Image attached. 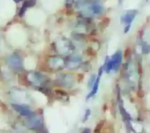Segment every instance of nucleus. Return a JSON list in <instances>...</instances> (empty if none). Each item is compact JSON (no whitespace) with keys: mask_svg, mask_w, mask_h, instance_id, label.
Segmentation results:
<instances>
[{"mask_svg":"<svg viewBox=\"0 0 150 133\" xmlns=\"http://www.w3.org/2000/svg\"><path fill=\"white\" fill-rule=\"evenodd\" d=\"M121 62H122V53L121 51H117L112 55L110 59H109V57L106 58V62L102 67L107 73H110L112 70L119 69Z\"/></svg>","mask_w":150,"mask_h":133,"instance_id":"obj_1","label":"nucleus"},{"mask_svg":"<svg viewBox=\"0 0 150 133\" xmlns=\"http://www.w3.org/2000/svg\"><path fill=\"white\" fill-rule=\"evenodd\" d=\"M142 47H143V52H144L145 53H147L149 52V46H148V44L144 43L143 46H142Z\"/></svg>","mask_w":150,"mask_h":133,"instance_id":"obj_8","label":"nucleus"},{"mask_svg":"<svg viewBox=\"0 0 150 133\" xmlns=\"http://www.w3.org/2000/svg\"><path fill=\"white\" fill-rule=\"evenodd\" d=\"M35 2H36V0H27V1H25V4L23 5L22 8H21L20 12H19V16H23V15L25 13V11L27 10V8L35 6Z\"/></svg>","mask_w":150,"mask_h":133,"instance_id":"obj_6","label":"nucleus"},{"mask_svg":"<svg viewBox=\"0 0 150 133\" xmlns=\"http://www.w3.org/2000/svg\"><path fill=\"white\" fill-rule=\"evenodd\" d=\"M90 115H91V110H86V114H85V116H84V118H83V121H86V120L88 119V118H89Z\"/></svg>","mask_w":150,"mask_h":133,"instance_id":"obj_9","label":"nucleus"},{"mask_svg":"<svg viewBox=\"0 0 150 133\" xmlns=\"http://www.w3.org/2000/svg\"><path fill=\"white\" fill-rule=\"evenodd\" d=\"M7 63L14 69L17 70V69L22 68V60H21V58L16 54H13L11 56H9L7 59Z\"/></svg>","mask_w":150,"mask_h":133,"instance_id":"obj_4","label":"nucleus"},{"mask_svg":"<svg viewBox=\"0 0 150 133\" xmlns=\"http://www.w3.org/2000/svg\"><path fill=\"white\" fill-rule=\"evenodd\" d=\"M14 1H15L16 3H18V2H20V1H22V0H14Z\"/></svg>","mask_w":150,"mask_h":133,"instance_id":"obj_12","label":"nucleus"},{"mask_svg":"<svg viewBox=\"0 0 150 133\" xmlns=\"http://www.w3.org/2000/svg\"><path fill=\"white\" fill-rule=\"evenodd\" d=\"M89 12H91L94 16H100L103 13V6L100 0H95V1L91 3L90 7L88 8Z\"/></svg>","mask_w":150,"mask_h":133,"instance_id":"obj_3","label":"nucleus"},{"mask_svg":"<svg viewBox=\"0 0 150 133\" xmlns=\"http://www.w3.org/2000/svg\"><path fill=\"white\" fill-rule=\"evenodd\" d=\"M146 1H148V0H146Z\"/></svg>","mask_w":150,"mask_h":133,"instance_id":"obj_14","label":"nucleus"},{"mask_svg":"<svg viewBox=\"0 0 150 133\" xmlns=\"http://www.w3.org/2000/svg\"><path fill=\"white\" fill-rule=\"evenodd\" d=\"M90 132H91V130H90L89 129H85L83 130L82 133H90Z\"/></svg>","mask_w":150,"mask_h":133,"instance_id":"obj_11","label":"nucleus"},{"mask_svg":"<svg viewBox=\"0 0 150 133\" xmlns=\"http://www.w3.org/2000/svg\"><path fill=\"white\" fill-rule=\"evenodd\" d=\"M94 82H95V75H92L91 81L89 82V86H90V87H92V85H93L92 83H94Z\"/></svg>","mask_w":150,"mask_h":133,"instance_id":"obj_10","label":"nucleus"},{"mask_svg":"<svg viewBox=\"0 0 150 133\" xmlns=\"http://www.w3.org/2000/svg\"><path fill=\"white\" fill-rule=\"evenodd\" d=\"M137 13H138V11L136 10V9L127 10V12L121 16V23L123 25H125L126 26H130L131 27V23L135 19Z\"/></svg>","mask_w":150,"mask_h":133,"instance_id":"obj_2","label":"nucleus"},{"mask_svg":"<svg viewBox=\"0 0 150 133\" xmlns=\"http://www.w3.org/2000/svg\"><path fill=\"white\" fill-rule=\"evenodd\" d=\"M119 1H120V4H122L123 3V0H119Z\"/></svg>","mask_w":150,"mask_h":133,"instance_id":"obj_13","label":"nucleus"},{"mask_svg":"<svg viewBox=\"0 0 150 133\" xmlns=\"http://www.w3.org/2000/svg\"><path fill=\"white\" fill-rule=\"evenodd\" d=\"M13 108L18 112L21 115L23 116H29L31 115V110L26 105H18V104H13Z\"/></svg>","mask_w":150,"mask_h":133,"instance_id":"obj_5","label":"nucleus"},{"mask_svg":"<svg viewBox=\"0 0 150 133\" xmlns=\"http://www.w3.org/2000/svg\"><path fill=\"white\" fill-rule=\"evenodd\" d=\"M100 76L98 75V78L95 80L93 85H92V91L91 92V93H89V95L87 96V100L91 98L93 95H95L96 93H97V91H98V89H99V83H100Z\"/></svg>","mask_w":150,"mask_h":133,"instance_id":"obj_7","label":"nucleus"}]
</instances>
